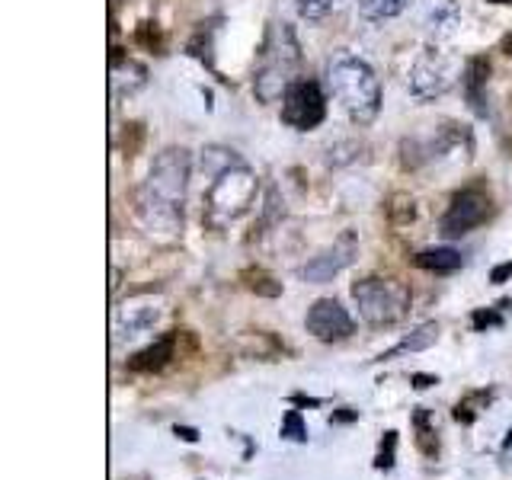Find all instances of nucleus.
I'll list each match as a JSON object with an SVG mask.
<instances>
[{"instance_id":"nucleus-1","label":"nucleus","mask_w":512,"mask_h":480,"mask_svg":"<svg viewBox=\"0 0 512 480\" xmlns=\"http://www.w3.org/2000/svg\"><path fill=\"white\" fill-rule=\"evenodd\" d=\"M189 176H192V154L186 148H167L154 157L148 180L138 189V212L148 228L157 231L180 228Z\"/></svg>"},{"instance_id":"nucleus-2","label":"nucleus","mask_w":512,"mask_h":480,"mask_svg":"<svg viewBox=\"0 0 512 480\" xmlns=\"http://www.w3.org/2000/svg\"><path fill=\"white\" fill-rule=\"evenodd\" d=\"M327 84L352 122H375V116L381 112V80L372 64L349 52H336L327 61Z\"/></svg>"},{"instance_id":"nucleus-3","label":"nucleus","mask_w":512,"mask_h":480,"mask_svg":"<svg viewBox=\"0 0 512 480\" xmlns=\"http://www.w3.org/2000/svg\"><path fill=\"white\" fill-rule=\"evenodd\" d=\"M298 68H301V45L295 39V29L288 23H272L260 52V64H256L253 74L256 96L263 103L279 100L298 80Z\"/></svg>"},{"instance_id":"nucleus-4","label":"nucleus","mask_w":512,"mask_h":480,"mask_svg":"<svg viewBox=\"0 0 512 480\" xmlns=\"http://www.w3.org/2000/svg\"><path fill=\"white\" fill-rule=\"evenodd\" d=\"M208 189H205V218L212 224L234 221L237 215H244L253 205L256 196V176L244 160H231L228 167L205 173Z\"/></svg>"},{"instance_id":"nucleus-5","label":"nucleus","mask_w":512,"mask_h":480,"mask_svg":"<svg viewBox=\"0 0 512 480\" xmlns=\"http://www.w3.org/2000/svg\"><path fill=\"white\" fill-rule=\"evenodd\" d=\"M352 298H356V308H359L362 320H368L372 327L397 324L410 304V295L404 285H397L391 279H378V276L359 279L352 285Z\"/></svg>"},{"instance_id":"nucleus-6","label":"nucleus","mask_w":512,"mask_h":480,"mask_svg":"<svg viewBox=\"0 0 512 480\" xmlns=\"http://www.w3.org/2000/svg\"><path fill=\"white\" fill-rule=\"evenodd\" d=\"M455 80H458V61L436 52V48H429V52H423L410 64L407 90L420 103H429V100H439V96H445L448 90H452Z\"/></svg>"},{"instance_id":"nucleus-7","label":"nucleus","mask_w":512,"mask_h":480,"mask_svg":"<svg viewBox=\"0 0 512 480\" xmlns=\"http://www.w3.org/2000/svg\"><path fill=\"white\" fill-rule=\"evenodd\" d=\"M327 116V100L308 77H298L282 96V122L295 132H311Z\"/></svg>"},{"instance_id":"nucleus-8","label":"nucleus","mask_w":512,"mask_h":480,"mask_svg":"<svg viewBox=\"0 0 512 480\" xmlns=\"http://www.w3.org/2000/svg\"><path fill=\"white\" fill-rule=\"evenodd\" d=\"M487 215H490V196H487V189L468 186V189L455 192L452 205H448V212L442 215L439 231H442V237H461V234L480 228V224L487 221Z\"/></svg>"},{"instance_id":"nucleus-9","label":"nucleus","mask_w":512,"mask_h":480,"mask_svg":"<svg viewBox=\"0 0 512 480\" xmlns=\"http://www.w3.org/2000/svg\"><path fill=\"white\" fill-rule=\"evenodd\" d=\"M304 327H308V333L320 343H340V340H346V336H352V330H356L349 311L336 298H317L308 308Z\"/></svg>"},{"instance_id":"nucleus-10","label":"nucleus","mask_w":512,"mask_h":480,"mask_svg":"<svg viewBox=\"0 0 512 480\" xmlns=\"http://www.w3.org/2000/svg\"><path fill=\"white\" fill-rule=\"evenodd\" d=\"M352 250H356V247H352V234H346L340 244H333L324 253L311 256V260L301 266V279L314 282V285L330 282L333 276H340V272L352 263Z\"/></svg>"},{"instance_id":"nucleus-11","label":"nucleus","mask_w":512,"mask_h":480,"mask_svg":"<svg viewBox=\"0 0 512 480\" xmlns=\"http://www.w3.org/2000/svg\"><path fill=\"white\" fill-rule=\"evenodd\" d=\"M173 352H176V333H164L151 346H144L141 352H135V356L128 359V368L138 372V375H154V372H160V368L170 365Z\"/></svg>"},{"instance_id":"nucleus-12","label":"nucleus","mask_w":512,"mask_h":480,"mask_svg":"<svg viewBox=\"0 0 512 480\" xmlns=\"http://www.w3.org/2000/svg\"><path fill=\"white\" fill-rule=\"evenodd\" d=\"M423 23L436 39H448V36H455L461 26V10L455 0H426Z\"/></svg>"},{"instance_id":"nucleus-13","label":"nucleus","mask_w":512,"mask_h":480,"mask_svg":"<svg viewBox=\"0 0 512 480\" xmlns=\"http://www.w3.org/2000/svg\"><path fill=\"white\" fill-rule=\"evenodd\" d=\"M487 80H490V61L487 58H471L464 68V96H468L471 109L477 116H487Z\"/></svg>"},{"instance_id":"nucleus-14","label":"nucleus","mask_w":512,"mask_h":480,"mask_svg":"<svg viewBox=\"0 0 512 480\" xmlns=\"http://www.w3.org/2000/svg\"><path fill=\"white\" fill-rule=\"evenodd\" d=\"M160 311L151 304H125L116 314V340H132V336L151 330L157 324Z\"/></svg>"},{"instance_id":"nucleus-15","label":"nucleus","mask_w":512,"mask_h":480,"mask_svg":"<svg viewBox=\"0 0 512 480\" xmlns=\"http://www.w3.org/2000/svg\"><path fill=\"white\" fill-rule=\"evenodd\" d=\"M413 266L436 272V276H452V272L464 266V256L455 247H429V250L413 253Z\"/></svg>"},{"instance_id":"nucleus-16","label":"nucleus","mask_w":512,"mask_h":480,"mask_svg":"<svg viewBox=\"0 0 512 480\" xmlns=\"http://www.w3.org/2000/svg\"><path fill=\"white\" fill-rule=\"evenodd\" d=\"M439 340V324H423L420 330H413L410 336H404L394 349H388V352H381L378 356V362H384V359H394V356H400V352H423V349H429L432 343Z\"/></svg>"},{"instance_id":"nucleus-17","label":"nucleus","mask_w":512,"mask_h":480,"mask_svg":"<svg viewBox=\"0 0 512 480\" xmlns=\"http://www.w3.org/2000/svg\"><path fill=\"white\" fill-rule=\"evenodd\" d=\"M410 420H413V429H416V445H420V452L429 455V458H436V452H439V436H436V429H432L429 410L426 407H413Z\"/></svg>"},{"instance_id":"nucleus-18","label":"nucleus","mask_w":512,"mask_h":480,"mask_svg":"<svg viewBox=\"0 0 512 480\" xmlns=\"http://www.w3.org/2000/svg\"><path fill=\"white\" fill-rule=\"evenodd\" d=\"M407 7H410V0H359V13L372 23L394 20V16H400Z\"/></svg>"},{"instance_id":"nucleus-19","label":"nucleus","mask_w":512,"mask_h":480,"mask_svg":"<svg viewBox=\"0 0 512 480\" xmlns=\"http://www.w3.org/2000/svg\"><path fill=\"white\" fill-rule=\"evenodd\" d=\"M244 279H247V288H250V292H256V295H266V298H279L282 295V282H276L263 269L244 272Z\"/></svg>"},{"instance_id":"nucleus-20","label":"nucleus","mask_w":512,"mask_h":480,"mask_svg":"<svg viewBox=\"0 0 512 480\" xmlns=\"http://www.w3.org/2000/svg\"><path fill=\"white\" fill-rule=\"evenodd\" d=\"M279 432H282V439H288V442H308V426H304L301 410H285Z\"/></svg>"},{"instance_id":"nucleus-21","label":"nucleus","mask_w":512,"mask_h":480,"mask_svg":"<svg viewBox=\"0 0 512 480\" xmlns=\"http://www.w3.org/2000/svg\"><path fill=\"white\" fill-rule=\"evenodd\" d=\"M295 4H298V13L304 16V20L317 23V20H324V16H330L340 0H295Z\"/></svg>"},{"instance_id":"nucleus-22","label":"nucleus","mask_w":512,"mask_h":480,"mask_svg":"<svg viewBox=\"0 0 512 480\" xmlns=\"http://www.w3.org/2000/svg\"><path fill=\"white\" fill-rule=\"evenodd\" d=\"M394 452H397V432L388 429V432H384V439H381L378 455H375V468L378 471H391L394 468V458H397Z\"/></svg>"},{"instance_id":"nucleus-23","label":"nucleus","mask_w":512,"mask_h":480,"mask_svg":"<svg viewBox=\"0 0 512 480\" xmlns=\"http://www.w3.org/2000/svg\"><path fill=\"white\" fill-rule=\"evenodd\" d=\"M503 308L496 304V308H477L474 314H471V324H474V330L477 333H484V330H490V327H503V314H500Z\"/></svg>"},{"instance_id":"nucleus-24","label":"nucleus","mask_w":512,"mask_h":480,"mask_svg":"<svg viewBox=\"0 0 512 480\" xmlns=\"http://www.w3.org/2000/svg\"><path fill=\"white\" fill-rule=\"evenodd\" d=\"M452 420L461 423V426H471V423L477 420V413H474V407H471V400H461V404L452 410Z\"/></svg>"},{"instance_id":"nucleus-25","label":"nucleus","mask_w":512,"mask_h":480,"mask_svg":"<svg viewBox=\"0 0 512 480\" xmlns=\"http://www.w3.org/2000/svg\"><path fill=\"white\" fill-rule=\"evenodd\" d=\"M356 420H359V410H352V407H340V410L330 413V426H346V423H356Z\"/></svg>"},{"instance_id":"nucleus-26","label":"nucleus","mask_w":512,"mask_h":480,"mask_svg":"<svg viewBox=\"0 0 512 480\" xmlns=\"http://www.w3.org/2000/svg\"><path fill=\"white\" fill-rule=\"evenodd\" d=\"M173 436H176V439H183V442H189V445H196V442L202 439V432H199L196 426H180V423H176V426H173Z\"/></svg>"},{"instance_id":"nucleus-27","label":"nucleus","mask_w":512,"mask_h":480,"mask_svg":"<svg viewBox=\"0 0 512 480\" xmlns=\"http://www.w3.org/2000/svg\"><path fill=\"white\" fill-rule=\"evenodd\" d=\"M506 279H512V260H506V263H500V266H493V272H490V282H493V285H503Z\"/></svg>"},{"instance_id":"nucleus-28","label":"nucleus","mask_w":512,"mask_h":480,"mask_svg":"<svg viewBox=\"0 0 512 480\" xmlns=\"http://www.w3.org/2000/svg\"><path fill=\"white\" fill-rule=\"evenodd\" d=\"M410 384H413L416 391H429L432 384H439V378H436V375H423V372H416V375L410 378Z\"/></svg>"},{"instance_id":"nucleus-29","label":"nucleus","mask_w":512,"mask_h":480,"mask_svg":"<svg viewBox=\"0 0 512 480\" xmlns=\"http://www.w3.org/2000/svg\"><path fill=\"white\" fill-rule=\"evenodd\" d=\"M288 400H292L295 407H320V404H324L320 397H308V394H292Z\"/></svg>"},{"instance_id":"nucleus-30","label":"nucleus","mask_w":512,"mask_h":480,"mask_svg":"<svg viewBox=\"0 0 512 480\" xmlns=\"http://www.w3.org/2000/svg\"><path fill=\"white\" fill-rule=\"evenodd\" d=\"M503 448H512V429H509V436H506V442H503Z\"/></svg>"},{"instance_id":"nucleus-31","label":"nucleus","mask_w":512,"mask_h":480,"mask_svg":"<svg viewBox=\"0 0 512 480\" xmlns=\"http://www.w3.org/2000/svg\"><path fill=\"white\" fill-rule=\"evenodd\" d=\"M493 4H512V0H493Z\"/></svg>"}]
</instances>
